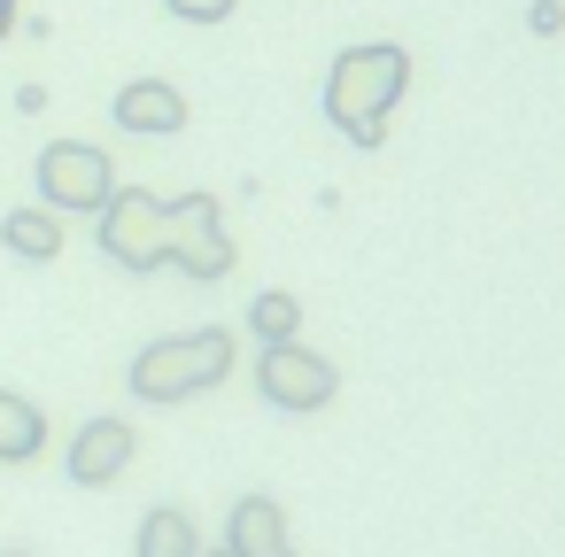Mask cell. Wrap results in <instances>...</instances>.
I'll use <instances>...</instances> for the list:
<instances>
[{
  "label": "cell",
  "instance_id": "6da1fadb",
  "mask_svg": "<svg viewBox=\"0 0 565 557\" xmlns=\"http://www.w3.org/2000/svg\"><path fill=\"white\" fill-rule=\"evenodd\" d=\"M411 94V47L403 40H356L333 55L326 71V125L349 140V148H380L387 125H395V101Z\"/></svg>",
  "mask_w": 565,
  "mask_h": 557
},
{
  "label": "cell",
  "instance_id": "e0dca14e",
  "mask_svg": "<svg viewBox=\"0 0 565 557\" xmlns=\"http://www.w3.org/2000/svg\"><path fill=\"white\" fill-rule=\"evenodd\" d=\"M202 557H233V549H225V542H202Z\"/></svg>",
  "mask_w": 565,
  "mask_h": 557
},
{
  "label": "cell",
  "instance_id": "8992f818",
  "mask_svg": "<svg viewBox=\"0 0 565 557\" xmlns=\"http://www.w3.org/2000/svg\"><path fill=\"white\" fill-rule=\"evenodd\" d=\"M171 264H179L194 287H210V279H225V271L241 264L217 194H179V202H171Z\"/></svg>",
  "mask_w": 565,
  "mask_h": 557
},
{
  "label": "cell",
  "instance_id": "ba28073f",
  "mask_svg": "<svg viewBox=\"0 0 565 557\" xmlns=\"http://www.w3.org/2000/svg\"><path fill=\"white\" fill-rule=\"evenodd\" d=\"M225 549H233V557H302V549H295V526H287V503L264 495V488H248V495L225 511Z\"/></svg>",
  "mask_w": 565,
  "mask_h": 557
},
{
  "label": "cell",
  "instance_id": "7c38bea8",
  "mask_svg": "<svg viewBox=\"0 0 565 557\" xmlns=\"http://www.w3.org/2000/svg\"><path fill=\"white\" fill-rule=\"evenodd\" d=\"M47 449V410L0 387V464H32Z\"/></svg>",
  "mask_w": 565,
  "mask_h": 557
},
{
  "label": "cell",
  "instance_id": "7a4b0ae2",
  "mask_svg": "<svg viewBox=\"0 0 565 557\" xmlns=\"http://www.w3.org/2000/svg\"><path fill=\"white\" fill-rule=\"evenodd\" d=\"M233 379V333L225 325H202V333H171V341H148L125 372V387L140 403H194L210 387Z\"/></svg>",
  "mask_w": 565,
  "mask_h": 557
},
{
  "label": "cell",
  "instance_id": "5bb4252c",
  "mask_svg": "<svg viewBox=\"0 0 565 557\" xmlns=\"http://www.w3.org/2000/svg\"><path fill=\"white\" fill-rule=\"evenodd\" d=\"M163 9H171L179 24H225V17L241 9V0H163Z\"/></svg>",
  "mask_w": 565,
  "mask_h": 557
},
{
  "label": "cell",
  "instance_id": "8fae6325",
  "mask_svg": "<svg viewBox=\"0 0 565 557\" xmlns=\"http://www.w3.org/2000/svg\"><path fill=\"white\" fill-rule=\"evenodd\" d=\"M0 248L24 256V264H55L63 256V217L47 202L40 210H9V217H0Z\"/></svg>",
  "mask_w": 565,
  "mask_h": 557
},
{
  "label": "cell",
  "instance_id": "4fadbf2b",
  "mask_svg": "<svg viewBox=\"0 0 565 557\" xmlns=\"http://www.w3.org/2000/svg\"><path fill=\"white\" fill-rule=\"evenodd\" d=\"M248 333L271 349V341H302V302L287 294V287H264L256 302H248Z\"/></svg>",
  "mask_w": 565,
  "mask_h": 557
},
{
  "label": "cell",
  "instance_id": "30bf717a",
  "mask_svg": "<svg viewBox=\"0 0 565 557\" xmlns=\"http://www.w3.org/2000/svg\"><path fill=\"white\" fill-rule=\"evenodd\" d=\"M202 526H194V511L186 503H156L148 518H140V534H132V557H202Z\"/></svg>",
  "mask_w": 565,
  "mask_h": 557
},
{
  "label": "cell",
  "instance_id": "ac0fdd59",
  "mask_svg": "<svg viewBox=\"0 0 565 557\" xmlns=\"http://www.w3.org/2000/svg\"><path fill=\"white\" fill-rule=\"evenodd\" d=\"M0 557H32V549H0Z\"/></svg>",
  "mask_w": 565,
  "mask_h": 557
},
{
  "label": "cell",
  "instance_id": "277c9868",
  "mask_svg": "<svg viewBox=\"0 0 565 557\" xmlns=\"http://www.w3.org/2000/svg\"><path fill=\"white\" fill-rule=\"evenodd\" d=\"M32 179H40V202H47L55 217H94V210L117 194V163H109V148H94V140H47L40 163H32Z\"/></svg>",
  "mask_w": 565,
  "mask_h": 557
},
{
  "label": "cell",
  "instance_id": "5b68a950",
  "mask_svg": "<svg viewBox=\"0 0 565 557\" xmlns=\"http://www.w3.org/2000/svg\"><path fill=\"white\" fill-rule=\"evenodd\" d=\"M256 387H264L271 410L310 418V410H326V403L341 395V372H333V356H318V349H302V341H271V349L256 356Z\"/></svg>",
  "mask_w": 565,
  "mask_h": 557
},
{
  "label": "cell",
  "instance_id": "9a60e30c",
  "mask_svg": "<svg viewBox=\"0 0 565 557\" xmlns=\"http://www.w3.org/2000/svg\"><path fill=\"white\" fill-rule=\"evenodd\" d=\"M526 32H534V40H557V32H565V0H534V9H526Z\"/></svg>",
  "mask_w": 565,
  "mask_h": 557
},
{
  "label": "cell",
  "instance_id": "52a82bcc",
  "mask_svg": "<svg viewBox=\"0 0 565 557\" xmlns=\"http://www.w3.org/2000/svg\"><path fill=\"white\" fill-rule=\"evenodd\" d=\"M132 457H140L132 418H86L78 441H71V480H78V488H117V480L132 472Z\"/></svg>",
  "mask_w": 565,
  "mask_h": 557
},
{
  "label": "cell",
  "instance_id": "9c48e42d",
  "mask_svg": "<svg viewBox=\"0 0 565 557\" xmlns=\"http://www.w3.org/2000/svg\"><path fill=\"white\" fill-rule=\"evenodd\" d=\"M109 117H117V132H140V140H179V132H186V94H179L171 78H132V86H117Z\"/></svg>",
  "mask_w": 565,
  "mask_h": 557
},
{
  "label": "cell",
  "instance_id": "2e32d148",
  "mask_svg": "<svg viewBox=\"0 0 565 557\" xmlns=\"http://www.w3.org/2000/svg\"><path fill=\"white\" fill-rule=\"evenodd\" d=\"M17 32V0H0V40H9Z\"/></svg>",
  "mask_w": 565,
  "mask_h": 557
},
{
  "label": "cell",
  "instance_id": "3957f363",
  "mask_svg": "<svg viewBox=\"0 0 565 557\" xmlns=\"http://www.w3.org/2000/svg\"><path fill=\"white\" fill-rule=\"evenodd\" d=\"M102 256L125 264V271H163L171 264V202L148 194V186H117L102 210Z\"/></svg>",
  "mask_w": 565,
  "mask_h": 557
}]
</instances>
